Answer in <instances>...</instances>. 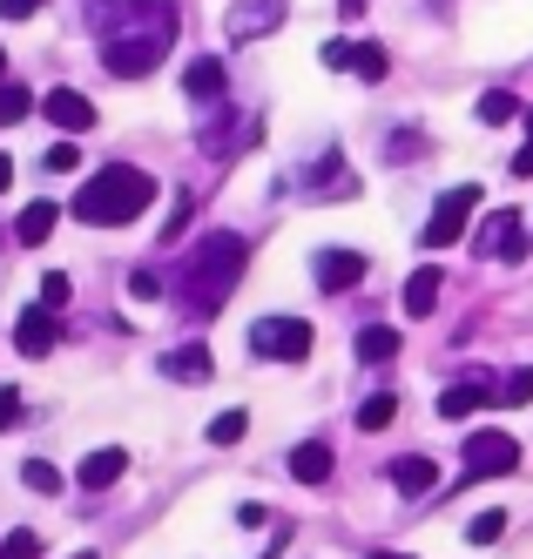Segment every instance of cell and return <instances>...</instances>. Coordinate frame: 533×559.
Segmentation results:
<instances>
[{
    "label": "cell",
    "mask_w": 533,
    "mask_h": 559,
    "mask_svg": "<svg viewBox=\"0 0 533 559\" xmlns=\"http://www.w3.org/2000/svg\"><path fill=\"white\" fill-rule=\"evenodd\" d=\"M95 27H102V68L122 82H142L176 48L182 14L176 0H95Z\"/></svg>",
    "instance_id": "cell-1"
},
{
    "label": "cell",
    "mask_w": 533,
    "mask_h": 559,
    "mask_svg": "<svg viewBox=\"0 0 533 559\" xmlns=\"http://www.w3.org/2000/svg\"><path fill=\"white\" fill-rule=\"evenodd\" d=\"M244 263H250V243L244 236H230V229H216V236H203L197 243V257L182 263V304L197 310V317H210V310H223V297L237 290V276H244Z\"/></svg>",
    "instance_id": "cell-2"
},
{
    "label": "cell",
    "mask_w": 533,
    "mask_h": 559,
    "mask_svg": "<svg viewBox=\"0 0 533 559\" xmlns=\"http://www.w3.org/2000/svg\"><path fill=\"white\" fill-rule=\"evenodd\" d=\"M149 203H156V176H142V169H129V163H108L102 176H88L82 189H74V216L82 223H95V229H122V223H135Z\"/></svg>",
    "instance_id": "cell-3"
},
{
    "label": "cell",
    "mask_w": 533,
    "mask_h": 559,
    "mask_svg": "<svg viewBox=\"0 0 533 559\" xmlns=\"http://www.w3.org/2000/svg\"><path fill=\"white\" fill-rule=\"evenodd\" d=\"M250 350L277 357V365H304V357H311V324H304V317H257Z\"/></svg>",
    "instance_id": "cell-4"
},
{
    "label": "cell",
    "mask_w": 533,
    "mask_h": 559,
    "mask_svg": "<svg viewBox=\"0 0 533 559\" xmlns=\"http://www.w3.org/2000/svg\"><path fill=\"white\" fill-rule=\"evenodd\" d=\"M473 210H479V182L446 189V195H439V210H433V223H426V250H452V243H460L466 223H473Z\"/></svg>",
    "instance_id": "cell-5"
},
{
    "label": "cell",
    "mask_w": 533,
    "mask_h": 559,
    "mask_svg": "<svg viewBox=\"0 0 533 559\" xmlns=\"http://www.w3.org/2000/svg\"><path fill=\"white\" fill-rule=\"evenodd\" d=\"M520 472V438L513 431H473L466 438V478H500Z\"/></svg>",
    "instance_id": "cell-6"
},
{
    "label": "cell",
    "mask_w": 533,
    "mask_h": 559,
    "mask_svg": "<svg viewBox=\"0 0 533 559\" xmlns=\"http://www.w3.org/2000/svg\"><path fill=\"white\" fill-rule=\"evenodd\" d=\"M223 27H230V41H263V34L284 27V0H237Z\"/></svg>",
    "instance_id": "cell-7"
},
{
    "label": "cell",
    "mask_w": 533,
    "mask_h": 559,
    "mask_svg": "<svg viewBox=\"0 0 533 559\" xmlns=\"http://www.w3.org/2000/svg\"><path fill=\"white\" fill-rule=\"evenodd\" d=\"M526 223L513 216V210H493V223H486V236H479V257H500V263H520L526 257Z\"/></svg>",
    "instance_id": "cell-8"
},
{
    "label": "cell",
    "mask_w": 533,
    "mask_h": 559,
    "mask_svg": "<svg viewBox=\"0 0 533 559\" xmlns=\"http://www.w3.org/2000/svg\"><path fill=\"white\" fill-rule=\"evenodd\" d=\"M42 115H48L61 135H88V129H95V102L74 95V88H48V95H42Z\"/></svg>",
    "instance_id": "cell-9"
},
{
    "label": "cell",
    "mask_w": 533,
    "mask_h": 559,
    "mask_svg": "<svg viewBox=\"0 0 533 559\" xmlns=\"http://www.w3.org/2000/svg\"><path fill=\"white\" fill-rule=\"evenodd\" d=\"M55 317H61V310H48V304H27V310H21V324H14L21 357H48V350H55V337H61Z\"/></svg>",
    "instance_id": "cell-10"
},
{
    "label": "cell",
    "mask_w": 533,
    "mask_h": 559,
    "mask_svg": "<svg viewBox=\"0 0 533 559\" xmlns=\"http://www.w3.org/2000/svg\"><path fill=\"white\" fill-rule=\"evenodd\" d=\"M182 95H189V102H223V95H230V68H223L216 55L189 61V68H182Z\"/></svg>",
    "instance_id": "cell-11"
},
{
    "label": "cell",
    "mask_w": 533,
    "mask_h": 559,
    "mask_svg": "<svg viewBox=\"0 0 533 559\" xmlns=\"http://www.w3.org/2000/svg\"><path fill=\"white\" fill-rule=\"evenodd\" d=\"M122 472H129V452H122V445H102V452H88V459H82V472H74V478H82L88 492H108Z\"/></svg>",
    "instance_id": "cell-12"
},
{
    "label": "cell",
    "mask_w": 533,
    "mask_h": 559,
    "mask_svg": "<svg viewBox=\"0 0 533 559\" xmlns=\"http://www.w3.org/2000/svg\"><path fill=\"white\" fill-rule=\"evenodd\" d=\"M318 284H324V290L365 284V257H358V250H324V257H318Z\"/></svg>",
    "instance_id": "cell-13"
},
{
    "label": "cell",
    "mask_w": 533,
    "mask_h": 559,
    "mask_svg": "<svg viewBox=\"0 0 533 559\" xmlns=\"http://www.w3.org/2000/svg\"><path fill=\"white\" fill-rule=\"evenodd\" d=\"M439 290H446V276L426 263V270H412L405 276V317H433L439 310Z\"/></svg>",
    "instance_id": "cell-14"
},
{
    "label": "cell",
    "mask_w": 533,
    "mask_h": 559,
    "mask_svg": "<svg viewBox=\"0 0 533 559\" xmlns=\"http://www.w3.org/2000/svg\"><path fill=\"white\" fill-rule=\"evenodd\" d=\"M392 486H399L405 499H418V492H433V486H439V465H433V459H418V452H405V459H392Z\"/></svg>",
    "instance_id": "cell-15"
},
{
    "label": "cell",
    "mask_w": 533,
    "mask_h": 559,
    "mask_svg": "<svg viewBox=\"0 0 533 559\" xmlns=\"http://www.w3.org/2000/svg\"><path fill=\"white\" fill-rule=\"evenodd\" d=\"M331 445H318V438H311V445H297L291 452V478H297V486H324V478H331Z\"/></svg>",
    "instance_id": "cell-16"
},
{
    "label": "cell",
    "mask_w": 533,
    "mask_h": 559,
    "mask_svg": "<svg viewBox=\"0 0 533 559\" xmlns=\"http://www.w3.org/2000/svg\"><path fill=\"white\" fill-rule=\"evenodd\" d=\"M163 371L182 378V384H203V378H210V350H203V344H182V350L163 357Z\"/></svg>",
    "instance_id": "cell-17"
},
{
    "label": "cell",
    "mask_w": 533,
    "mask_h": 559,
    "mask_svg": "<svg viewBox=\"0 0 533 559\" xmlns=\"http://www.w3.org/2000/svg\"><path fill=\"white\" fill-rule=\"evenodd\" d=\"M386 357H399V331L392 324H365L358 331V365H386Z\"/></svg>",
    "instance_id": "cell-18"
},
{
    "label": "cell",
    "mask_w": 533,
    "mask_h": 559,
    "mask_svg": "<svg viewBox=\"0 0 533 559\" xmlns=\"http://www.w3.org/2000/svg\"><path fill=\"white\" fill-rule=\"evenodd\" d=\"M486 397H493L486 384H452V391H439V418H473Z\"/></svg>",
    "instance_id": "cell-19"
},
{
    "label": "cell",
    "mask_w": 533,
    "mask_h": 559,
    "mask_svg": "<svg viewBox=\"0 0 533 559\" xmlns=\"http://www.w3.org/2000/svg\"><path fill=\"white\" fill-rule=\"evenodd\" d=\"M55 223H61V210H55V203H27V210H21V243H48Z\"/></svg>",
    "instance_id": "cell-20"
},
{
    "label": "cell",
    "mask_w": 533,
    "mask_h": 559,
    "mask_svg": "<svg viewBox=\"0 0 533 559\" xmlns=\"http://www.w3.org/2000/svg\"><path fill=\"white\" fill-rule=\"evenodd\" d=\"M352 74H358V82H386V74H392L386 48H378V41H358V48H352Z\"/></svg>",
    "instance_id": "cell-21"
},
{
    "label": "cell",
    "mask_w": 533,
    "mask_h": 559,
    "mask_svg": "<svg viewBox=\"0 0 533 559\" xmlns=\"http://www.w3.org/2000/svg\"><path fill=\"white\" fill-rule=\"evenodd\" d=\"M399 418V397L392 391H378V397H365V405H358V431H386Z\"/></svg>",
    "instance_id": "cell-22"
},
{
    "label": "cell",
    "mask_w": 533,
    "mask_h": 559,
    "mask_svg": "<svg viewBox=\"0 0 533 559\" xmlns=\"http://www.w3.org/2000/svg\"><path fill=\"white\" fill-rule=\"evenodd\" d=\"M27 108H34V95H27L21 82H8V74H0V129H14Z\"/></svg>",
    "instance_id": "cell-23"
},
{
    "label": "cell",
    "mask_w": 533,
    "mask_h": 559,
    "mask_svg": "<svg viewBox=\"0 0 533 559\" xmlns=\"http://www.w3.org/2000/svg\"><path fill=\"white\" fill-rule=\"evenodd\" d=\"M21 486H27V492H61V472H55L48 459H27V465H21Z\"/></svg>",
    "instance_id": "cell-24"
},
{
    "label": "cell",
    "mask_w": 533,
    "mask_h": 559,
    "mask_svg": "<svg viewBox=\"0 0 533 559\" xmlns=\"http://www.w3.org/2000/svg\"><path fill=\"white\" fill-rule=\"evenodd\" d=\"M513 115H520V102H513L507 88H486V95H479V122H513Z\"/></svg>",
    "instance_id": "cell-25"
},
{
    "label": "cell",
    "mask_w": 533,
    "mask_h": 559,
    "mask_svg": "<svg viewBox=\"0 0 533 559\" xmlns=\"http://www.w3.org/2000/svg\"><path fill=\"white\" fill-rule=\"evenodd\" d=\"M466 539H473V546H500V539H507V512H479L473 526H466Z\"/></svg>",
    "instance_id": "cell-26"
},
{
    "label": "cell",
    "mask_w": 533,
    "mask_h": 559,
    "mask_svg": "<svg viewBox=\"0 0 533 559\" xmlns=\"http://www.w3.org/2000/svg\"><path fill=\"white\" fill-rule=\"evenodd\" d=\"M244 431H250V418H244V412H216V418H210V445H237Z\"/></svg>",
    "instance_id": "cell-27"
},
{
    "label": "cell",
    "mask_w": 533,
    "mask_h": 559,
    "mask_svg": "<svg viewBox=\"0 0 533 559\" xmlns=\"http://www.w3.org/2000/svg\"><path fill=\"white\" fill-rule=\"evenodd\" d=\"M68 297H74V284H68L61 270H48V276H42V304H48V310H68Z\"/></svg>",
    "instance_id": "cell-28"
},
{
    "label": "cell",
    "mask_w": 533,
    "mask_h": 559,
    "mask_svg": "<svg viewBox=\"0 0 533 559\" xmlns=\"http://www.w3.org/2000/svg\"><path fill=\"white\" fill-rule=\"evenodd\" d=\"M0 559H42V539H34V533H8Z\"/></svg>",
    "instance_id": "cell-29"
},
{
    "label": "cell",
    "mask_w": 533,
    "mask_h": 559,
    "mask_svg": "<svg viewBox=\"0 0 533 559\" xmlns=\"http://www.w3.org/2000/svg\"><path fill=\"white\" fill-rule=\"evenodd\" d=\"M48 169H55V176L82 169V148H74V142H55V148H48Z\"/></svg>",
    "instance_id": "cell-30"
},
{
    "label": "cell",
    "mask_w": 533,
    "mask_h": 559,
    "mask_svg": "<svg viewBox=\"0 0 533 559\" xmlns=\"http://www.w3.org/2000/svg\"><path fill=\"white\" fill-rule=\"evenodd\" d=\"M14 425H21V391L0 384V431H14Z\"/></svg>",
    "instance_id": "cell-31"
},
{
    "label": "cell",
    "mask_w": 533,
    "mask_h": 559,
    "mask_svg": "<svg viewBox=\"0 0 533 559\" xmlns=\"http://www.w3.org/2000/svg\"><path fill=\"white\" fill-rule=\"evenodd\" d=\"M500 397H507V405H526V397H533V365H526V371H513Z\"/></svg>",
    "instance_id": "cell-32"
},
{
    "label": "cell",
    "mask_w": 533,
    "mask_h": 559,
    "mask_svg": "<svg viewBox=\"0 0 533 559\" xmlns=\"http://www.w3.org/2000/svg\"><path fill=\"white\" fill-rule=\"evenodd\" d=\"M27 14H42V0H0V21H27Z\"/></svg>",
    "instance_id": "cell-33"
},
{
    "label": "cell",
    "mask_w": 533,
    "mask_h": 559,
    "mask_svg": "<svg viewBox=\"0 0 533 559\" xmlns=\"http://www.w3.org/2000/svg\"><path fill=\"white\" fill-rule=\"evenodd\" d=\"M324 68H352V41H324Z\"/></svg>",
    "instance_id": "cell-34"
},
{
    "label": "cell",
    "mask_w": 533,
    "mask_h": 559,
    "mask_svg": "<svg viewBox=\"0 0 533 559\" xmlns=\"http://www.w3.org/2000/svg\"><path fill=\"white\" fill-rule=\"evenodd\" d=\"M513 176H533V142H526V148L513 155Z\"/></svg>",
    "instance_id": "cell-35"
},
{
    "label": "cell",
    "mask_w": 533,
    "mask_h": 559,
    "mask_svg": "<svg viewBox=\"0 0 533 559\" xmlns=\"http://www.w3.org/2000/svg\"><path fill=\"white\" fill-rule=\"evenodd\" d=\"M8 182H14V163H8V155H0V195H8Z\"/></svg>",
    "instance_id": "cell-36"
},
{
    "label": "cell",
    "mask_w": 533,
    "mask_h": 559,
    "mask_svg": "<svg viewBox=\"0 0 533 559\" xmlns=\"http://www.w3.org/2000/svg\"><path fill=\"white\" fill-rule=\"evenodd\" d=\"M371 559H412V552H371Z\"/></svg>",
    "instance_id": "cell-37"
},
{
    "label": "cell",
    "mask_w": 533,
    "mask_h": 559,
    "mask_svg": "<svg viewBox=\"0 0 533 559\" xmlns=\"http://www.w3.org/2000/svg\"><path fill=\"white\" fill-rule=\"evenodd\" d=\"M0 74H8V55H0Z\"/></svg>",
    "instance_id": "cell-38"
},
{
    "label": "cell",
    "mask_w": 533,
    "mask_h": 559,
    "mask_svg": "<svg viewBox=\"0 0 533 559\" xmlns=\"http://www.w3.org/2000/svg\"><path fill=\"white\" fill-rule=\"evenodd\" d=\"M74 559H95V552H74Z\"/></svg>",
    "instance_id": "cell-39"
},
{
    "label": "cell",
    "mask_w": 533,
    "mask_h": 559,
    "mask_svg": "<svg viewBox=\"0 0 533 559\" xmlns=\"http://www.w3.org/2000/svg\"><path fill=\"white\" fill-rule=\"evenodd\" d=\"M526 129H533V115H526Z\"/></svg>",
    "instance_id": "cell-40"
}]
</instances>
